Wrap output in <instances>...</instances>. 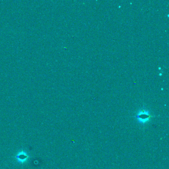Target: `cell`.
<instances>
[{
  "label": "cell",
  "mask_w": 169,
  "mask_h": 169,
  "mask_svg": "<svg viewBox=\"0 0 169 169\" xmlns=\"http://www.w3.org/2000/svg\"><path fill=\"white\" fill-rule=\"evenodd\" d=\"M153 117V116L150 114L148 110L142 109L135 115V118L138 123L144 126L151 120Z\"/></svg>",
  "instance_id": "obj_1"
},
{
  "label": "cell",
  "mask_w": 169,
  "mask_h": 169,
  "mask_svg": "<svg viewBox=\"0 0 169 169\" xmlns=\"http://www.w3.org/2000/svg\"><path fill=\"white\" fill-rule=\"evenodd\" d=\"M30 158V156L28 153L23 150L19 151L14 157L15 161H16L17 164L20 165H23V164H24Z\"/></svg>",
  "instance_id": "obj_2"
}]
</instances>
